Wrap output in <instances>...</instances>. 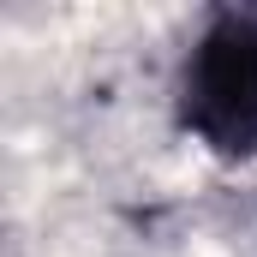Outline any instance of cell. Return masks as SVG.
<instances>
[{
  "label": "cell",
  "mask_w": 257,
  "mask_h": 257,
  "mask_svg": "<svg viewBox=\"0 0 257 257\" xmlns=\"http://www.w3.org/2000/svg\"><path fill=\"white\" fill-rule=\"evenodd\" d=\"M180 126L227 162L257 156V12H215L180 66Z\"/></svg>",
  "instance_id": "cell-1"
}]
</instances>
